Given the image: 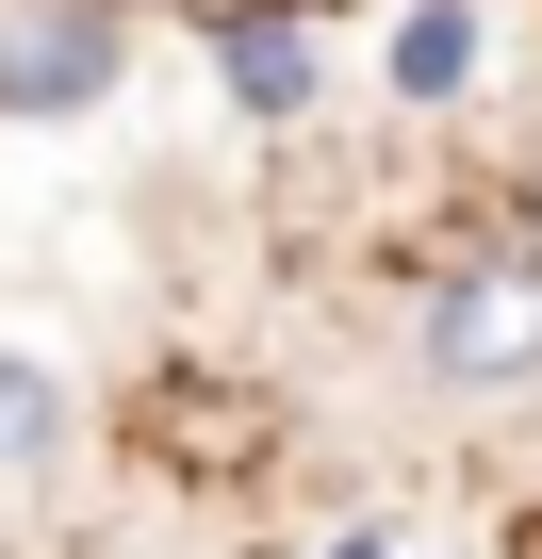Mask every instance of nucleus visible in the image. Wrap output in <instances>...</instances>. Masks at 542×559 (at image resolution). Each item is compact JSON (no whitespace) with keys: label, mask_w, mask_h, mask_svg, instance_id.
<instances>
[{"label":"nucleus","mask_w":542,"mask_h":559,"mask_svg":"<svg viewBox=\"0 0 542 559\" xmlns=\"http://www.w3.org/2000/svg\"><path fill=\"white\" fill-rule=\"evenodd\" d=\"M427 379L444 395H526L542 379V247H477L427 297Z\"/></svg>","instance_id":"nucleus-1"},{"label":"nucleus","mask_w":542,"mask_h":559,"mask_svg":"<svg viewBox=\"0 0 542 559\" xmlns=\"http://www.w3.org/2000/svg\"><path fill=\"white\" fill-rule=\"evenodd\" d=\"M116 83V17L99 0H17L0 17V116H83Z\"/></svg>","instance_id":"nucleus-2"},{"label":"nucleus","mask_w":542,"mask_h":559,"mask_svg":"<svg viewBox=\"0 0 542 559\" xmlns=\"http://www.w3.org/2000/svg\"><path fill=\"white\" fill-rule=\"evenodd\" d=\"M214 67L246 116H313V17H214Z\"/></svg>","instance_id":"nucleus-3"},{"label":"nucleus","mask_w":542,"mask_h":559,"mask_svg":"<svg viewBox=\"0 0 542 559\" xmlns=\"http://www.w3.org/2000/svg\"><path fill=\"white\" fill-rule=\"evenodd\" d=\"M460 67H477V17H460V0H427V17L395 34V83H411V99H460Z\"/></svg>","instance_id":"nucleus-4"},{"label":"nucleus","mask_w":542,"mask_h":559,"mask_svg":"<svg viewBox=\"0 0 542 559\" xmlns=\"http://www.w3.org/2000/svg\"><path fill=\"white\" fill-rule=\"evenodd\" d=\"M50 428H67V395H50V379H34V362H0V461H34V444H50Z\"/></svg>","instance_id":"nucleus-5"},{"label":"nucleus","mask_w":542,"mask_h":559,"mask_svg":"<svg viewBox=\"0 0 542 559\" xmlns=\"http://www.w3.org/2000/svg\"><path fill=\"white\" fill-rule=\"evenodd\" d=\"M329 559H395V543H329Z\"/></svg>","instance_id":"nucleus-6"}]
</instances>
